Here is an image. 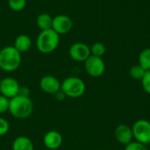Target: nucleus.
Returning a JSON list of instances; mask_svg holds the SVG:
<instances>
[{
  "instance_id": "1",
  "label": "nucleus",
  "mask_w": 150,
  "mask_h": 150,
  "mask_svg": "<svg viewBox=\"0 0 150 150\" xmlns=\"http://www.w3.org/2000/svg\"><path fill=\"white\" fill-rule=\"evenodd\" d=\"M33 105L29 97L18 95L10 99L9 112L16 119H26L31 116Z\"/></svg>"
},
{
  "instance_id": "2",
  "label": "nucleus",
  "mask_w": 150,
  "mask_h": 150,
  "mask_svg": "<svg viewBox=\"0 0 150 150\" xmlns=\"http://www.w3.org/2000/svg\"><path fill=\"white\" fill-rule=\"evenodd\" d=\"M20 63L21 54L13 46H7L0 50V69L4 71H15Z\"/></svg>"
},
{
  "instance_id": "3",
  "label": "nucleus",
  "mask_w": 150,
  "mask_h": 150,
  "mask_svg": "<svg viewBox=\"0 0 150 150\" xmlns=\"http://www.w3.org/2000/svg\"><path fill=\"white\" fill-rule=\"evenodd\" d=\"M59 43L60 35L52 28L41 31L36 40L37 48L42 54H50L54 52L58 47Z\"/></svg>"
},
{
  "instance_id": "4",
  "label": "nucleus",
  "mask_w": 150,
  "mask_h": 150,
  "mask_svg": "<svg viewBox=\"0 0 150 150\" xmlns=\"http://www.w3.org/2000/svg\"><path fill=\"white\" fill-rule=\"evenodd\" d=\"M86 90L84 82L76 76H69L61 83V91L66 97L77 98L82 97Z\"/></svg>"
},
{
  "instance_id": "5",
  "label": "nucleus",
  "mask_w": 150,
  "mask_h": 150,
  "mask_svg": "<svg viewBox=\"0 0 150 150\" xmlns=\"http://www.w3.org/2000/svg\"><path fill=\"white\" fill-rule=\"evenodd\" d=\"M133 136L136 142L142 144L150 143V121L147 120H139L132 127Z\"/></svg>"
},
{
  "instance_id": "6",
  "label": "nucleus",
  "mask_w": 150,
  "mask_h": 150,
  "mask_svg": "<svg viewBox=\"0 0 150 150\" xmlns=\"http://www.w3.org/2000/svg\"><path fill=\"white\" fill-rule=\"evenodd\" d=\"M84 69L87 74L92 77L101 76L105 70V63L102 57L91 55L84 62Z\"/></svg>"
},
{
  "instance_id": "7",
  "label": "nucleus",
  "mask_w": 150,
  "mask_h": 150,
  "mask_svg": "<svg viewBox=\"0 0 150 150\" xmlns=\"http://www.w3.org/2000/svg\"><path fill=\"white\" fill-rule=\"evenodd\" d=\"M20 86L18 81L13 77H4L0 81V93L1 95L11 99L19 93Z\"/></svg>"
},
{
  "instance_id": "8",
  "label": "nucleus",
  "mask_w": 150,
  "mask_h": 150,
  "mask_svg": "<svg viewBox=\"0 0 150 150\" xmlns=\"http://www.w3.org/2000/svg\"><path fill=\"white\" fill-rule=\"evenodd\" d=\"M69 54L76 62H85L91 56V47L85 43L76 42L69 47Z\"/></svg>"
},
{
  "instance_id": "9",
  "label": "nucleus",
  "mask_w": 150,
  "mask_h": 150,
  "mask_svg": "<svg viewBox=\"0 0 150 150\" xmlns=\"http://www.w3.org/2000/svg\"><path fill=\"white\" fill-rule=\"evenodd\" d=\"M73 27V21L72 19L63 14H60L53 18L52 23V29L56 32L59 35L60 34H66L71 31Z\"/></svg>"
},
{
  "instance_id": "10",
  "label": "nucleus",
  "mask_w": 150,
  "mask_h": 150,
  "mask_svg": "<svg viewBox=\"0 0 150 150\" xmlns=\"http://www.w3.org/2000/svg\"><path fill=\"white\" fill-rule=\"evenodd\" d=\"M40 88L47 94L54 95L61 91V83L54 76H45L40 81Z\"/></svg>"
},
{
  "instance_id": "11",
  "label": "nucleus",
  "mask_w": 150,
  "mask_h": 150,
  "mask_svg": "<svg viewBox=\"0 0 150 150\" xmlns=\"http://www.w3.org/2000/svg\"><path fill=\"white\" fill-rule=\"evenodd\" d=\"M114 136L119 143L122 145H127L134 139L132 127L124 124L120 125L116 127L114 131Z\"/></svg>"
},
{
  "instance_id": "12",
  "label": "nucleus",
  "mask_w": 150,
  "mask_h": 150,
  "mask_svg": "<svg viewBox=\"0 0 150 150\" xmlns=\"http://www.w3.org/2000/svg\"><path fill=\"white\" fill-rule=\"evenodd\" d=\"M62 134L54 130L47 132L43 137V143L48 149L54 150L59 149L62 144Z\"/></svg>"
},
{
  "instance_id": "13",
  "label": "nucleus",
  "mask_w": 150,
  "mask_h": 150,
  "mask_svg": "<svg viewBox=\"0 0 150 150\" xmlns=\"http://www.w3.org/2000/svg\"><path fill=\"white\" fill-rule=\"evenodd\" d=\"M20 54L28 51L32 47V40L31 38L26 34H20L18 35L15 41L13 46Z\"/></svg>"
},
{
  "instance_id": "14",
  "label": "nucleus",
  "mask_w": 150,
  "mask_h": 150,
  "mask_svg": "<svg viewBox=\"0 0 150 150\" xmlns=\"http://www.w3.org/2000/svg\"><path fill=\"white\" fill-rule=\"evenodd\" d=\"M12 150H34L33 142L26 136H18L12 142Z\"/></svg>"
},
{
  "instance_id": "15",
  "label": "nucleus",
  "mask_w": 150,
  "mask_h": 150,
  "mask_svg": "<svg viewBox=\"0 0 150 150\" xmlns=\"http://www.w3.org/2000/svg\"><path fill=\"white\" fill-rule=\"evenodd\" d=\"M38 27L41 30H48L52 28V23H53V18L47 14V13H41L38 16L36 20Z\"/></svg>"
},
{
  "instance_id": "16",
  "label": "nucleus",
  "mask_w": 150,
  "mask_h": 150,
  "mask_svg": "<svg viewBox=\"0 0 150 150\" xmlns=\"http://www.w3.org/2000/svg\"><path fill=\"white\" fill-rule=\"evenodd\" d=\"M139 65L145 70H150V47L142 49L139 54Z\"/></svg>"
},
{
  "instance_id": "17",
  "label": "nucleus",
  "mask_w": 150,
  "mask_h": 150,
  "mask_svg": "<svg viewBox=\"0 0 150 150\" xmlns=\"http://www.w3.org/2000/svg\"><path fill=\"white\" fill-rule=\"evenodd\" d=\"M106 52V47L102 42H95L91 47V54L98 57H102Z\"/></svg>"
},
{
  "instance_id": "18",
  "label": "nucleus",
  "mask_w": 150,
  "mask_h": 150,
  "mask_svg": "<svg viewBox=\"0 0 150 150\" xmlns=\"http://www.w3.org/2000/svg\"><path fill=\"white\" fill-rule=\"evenodd\" d=\"M147 70H145L142 66H140L139 64L138 65H134L130 70H129V75L130 76L134 79V80H142L145 72Z\"/></svg>"
},
{
  "instance_id": "19",
  "label": "nucleus",
  "mask_w": 150,
  "mask_h": 150,
  "mask_svg": "<svg viewBox=\"0 0 150 150\" xmlns=\"http://www.w3.org/2000/svg\"><path fill=\"white\" fill-rule=\"evenodd\" d=\"M8 5L13 11H20L26 5V0H8Z\"/></svg>"
},
{
  "instance_id": "20",
  "label": "nucleus",
  "mask_w": 150,
  "mask_h": 150,
  "mask_svg": "<svg viewBox=\"0 0 150 150\" xmlns=\"http://www.w3.org/2000/svg\"><path fill=\"white\" fill-rule=\"evenodd\" d=\"M141 82H142V85L145 92L150 94V70H147L145 72Z\"/></svg>"
},
{
  "instance_id": "21",
  "label": "nucleus",
  "mask_w": 150,
  "mask_h": 150,
  "mask_svg": "<svg viewBox=\"0 0 150 150\" xmlns=\"http://www.w3.org/2000/svg\"><path fill=\"white\" fill-rule=\"evenodd\" d=\"M125 150H149L145 144L140 143L138 142H131L126 145Z\"/></svg>"
},
{
  "instance_id": "22",
  "label": "nucleus",
  "mask_w": 150,
  "mask_h": 150,
  "mask_svg": "<svg viewBox=\"0 0 150 150\" xmlns=\"http://www.w3.org/2000/svg\"><path fill=\"white\" fill-rule=\"evenodd\" d=\"M9 105L10 99L3 95H0V114H3L9 111Z\"/></svg>"
},
{
  "instance_id": "23",
  "label": "nucleus",
  "mask_w": 150,
  "mask_h": 150,
  "mask_svg": "<svg viewBox=\"0 0 150 150\" xmlns=\"http://www.w3.org/2000/svg\"><path fill=\"white\" fill-rule=\"evenodd\" d=\"M10 129V125L7 120L2 117H0V136H3L8 133Z\"/></svg>"
},
{
  "instance_id": "24",
  "label": "nucleus",
  "mask_w": 150,
  "mask_h": 150,
  "mask_svg": "<svg viewBox=\"0 0 150 150\" xmlns=\"http://www.w3.org/2000/svg\"><path fill=\"white\" fill-rule=\"evenodd\" d=\"M18 95H22V96L29 97V90H28L26 87H20Z\"/></svg>"
},
{
  "instance_id": "25",
  "label": "nucleus",
  "mask_w": 150,
  "mask_h": 150,
  "mask_svg": "<svg viewBox=\"0 0 150 150\" xmlns=\"http://www.w3.org/2000/svg\"><path fill=\"white\" fill-rule=\"evenodd\" d=\"M54 96H55L56 99H57V100H59V101L62 100V99L66 97V96L64 95V93H63L62 91H59L57 93H55V94H54Z\"/></svg>"
}]
</instances>
